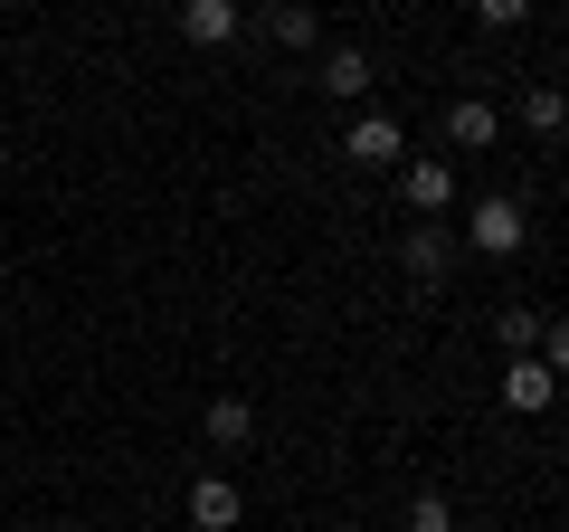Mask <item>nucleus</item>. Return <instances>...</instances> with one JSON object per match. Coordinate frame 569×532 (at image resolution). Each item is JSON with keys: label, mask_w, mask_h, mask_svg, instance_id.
Here are the masks:
<instances>
[{"label": "nucleus", "mask_w": 569, "mask_h": 532, "mask_svg": "<svg viewBox=\"0 0 569 532\" xmlns=\"http://www.w3.org/2000/svg\"><path fill=\"white\" fill-rule=\"evenodd\" d=\"M370 86H380V67H370L361 48H332V58H323V96H332V105H361Z\"/></svg>", "instance_id": "9"}, {"label": "nucleus", "mask_w": 569, "mask_h": 532, "mask_svg": "<svg viewBox=\"0 0 569 532\" xmlns=\"http://www.w3.org/2000/svg\"><path fill=\"white\" fill-rule=\"evenodd\" d=\"M257 437V410L247 400H209V447H247Z\"/></svg>", "instance_id": "12"}, {"label": "nucleus", "mask_w": 569, "mask_h": 532, "mask_svg": "<svg viewBox=\"0 0 569 532\" xmlns=\"http://www.w3.org/2000/svg\"><path fill=\"white\" fill-rule=\"evenodd\" d=\"M550 400H560V371H550L541 352H512V362H503V410H522V418H541Z\"/></svg>", "instance_id": "5"}, {"label": "nucleus", "mask_w": 569, "mask_h": 532, "mask_svg": "<svg viewBox=\"0 0 569 532\" xmlns=\"http://www.w3.org/2000/svg\"><path fill=\"white\" fill-rule=\"evenodd\" d=\"M399 266H408V286H447L456 276V228H437V219L399 228Z\"/></svg>", "instance_id": "3"}, {"label": "nucleus", "mask_w": 569, "mask_h": 532, "mask_svg": "<svg viewBox=\"0 0 569 532\" xmlns=\"http://www.w3.org/2000/svg\"><path fill=\"white\" fill-rule=\"evenodd\" d=\"M399 200L418 209V219H447V209H456V162H447V152H408V162H399Z\"/></svg>", "instance_id": "2"}, {"label": "nucleus", "mask_w": 569, "mask_h": 532, "mask_svg": "<svg viewBox=\"0 0 569 532\" xmlns=\"http://www.w3.org/2000/svg\"><path fill=\"white\" fill-rule=\"evenodd\" d=\"M447 144L456 152H493V144H503V115H493L485 96H456L447 105Z\"/></svg>", "instance_id": "7"}, {"label": "nucleus", "mask_w": 569, "mask_h": 532, "mask_svg": "<svg viewBox=\"0 0 569 532\" xmlns=\"http://www.w3.org/2000/svg\"><path fill=\"white\" fill-rule=\"evenodd\" d=\"M238 20H247L238 0H181V39L190 48H228V39H238Z\"/></svg>", "instance_id": "8"}, {"label": "nucleus", "mask_w": 569, "mask_h": 532, "mask_svg": "<svg viewBox=\"0 0 569 532\" xmlns=\"http://www.w3.org/2000/svg\"><path fill=\"white\" fill-rule=\"evenodd\" d=\"M475 20H485V29H522L531 0H475Z\"/></svg>", "instance_id": "16"}, {"label": "nucleus", "mask_w": 569, "mask_h": 532, "mask_svg": "<svg viewBox=\"0 0 569 532\" xmlns=\"http://www.w3.org/2000/svg\"><path fill=\"white\" fill-rule=\"evenodd\" d=\"M342 152H351L361 171H399V162H408V134H399V115H380V105H370V115H351Z\"/></svg>", "instance_id": "4"}, {"label": "nucleus", "mask_w": 569, "mask_h": 532, "mask_svg": "<svg viewBox=\"0 0 569 532\" xmlns=\"http://www.w3.org/2000/svg\"><path fill=\"white\" fill-rule=\"evenodd\" d=\"M266 39H276V48H313V39H323V20H313L305 0H276V10H266Z\"/></svg>", "instance_id": "11"}, {"label": "nucleus", "mask_w": 569, "mask_h": 532, "mask_svg": "<svg viewBox=\"0 0 569 532\" xmlns=\"http://www.w3.org/2000/svg\"><path fill=\"white\" fill-rule=\"evenodd\" d=\"M541 324H550L541 305H503V314H493V333H503V352H541Z\"/></svg>", "instance_id": "13"}, {"label": "nucleus", "mask_w": 569, "mask_h": 532, "mask_svg": "<svg viewBox=\"0 0 569 532\" xmlns=\"http://www.w3.org/2000/svg\"><path fill=\"white\" fill-rule=\"evenodd\" d=\"M541 362L569 381V314H550V324H541Z\"/></svg>", "instance_id": "15"}, {"label": "nucleus", "mask_w": 569, "mask_h": 532, "mask_svg": "<svg viewBox=\"0 0 569 532\" xmlns=\"http://www.w3.org/2000/svg\"><path fill=\"white\" fill-rule=\"evenodd\" d=\"M247 523V485L238 475H200L190 485V532H238Z\"/></svg>", "instance_id": "6"}, {"label": "nucleus", "mask_w": 569, "mask_h": 532, "mask_svg": "<svg viewBox=\"0 0 569 532\" xmlns=\"http://www.w3.org/2000/svg\"><path fill=\"white\" fill-rule=\"evenodd\" d=\"M512 115H522L531 134H541V144H550V134H560V124H569V86H522V105H512Z\"/></svg>", "instance_id": "10"}, {"label": "nucleus", "mask_w": 569, "mask_h": 532, "mask_svg": "<svg viewBox=\"0 0 569 532\" xmlns=\"http://www.w3.org/2000/svg\"><path fill=\"white\" fill-rule=\"evenodd\" d=\"M408 532H456V504L437 485H418V494H408Z\"/></svg>", "instance_id": "14"}, {"label": "nucleus", "mask_w": 569, "mask_h": 532, "mask_svg": "<svg viewBox=\"0 0 569 532\" xmlns=\"http://www.w3.org/2000/svg\"><path fill=\"white\" fill-rule=\"evenodd\" d=\"M522 238H531L522 200H512V190H485V200H475V219H466V238H456V247H475V257H522Z\"/></svg>", "instance_id": "1"}]
</instances>
